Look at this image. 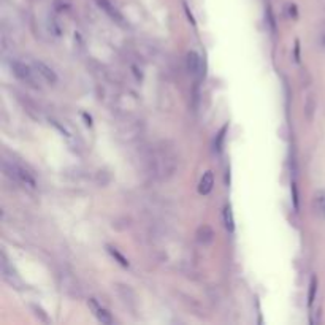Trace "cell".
<instances>
[{
    "instance_id": "obj_1",
    "label": "cell",
    "mask_w": 325,
    "mask_h": 325,
    "mask_svg": "<svg viewBox=\"0 0 325 325\" xmlns=\"http://www.w3.org/2000/svg\"><path fill=\"white\" fill-rule=\"evenodd\" d=\"M146 164L151 171V175L160 181H167L175 175L178 167V159L175 153L167 148L165 144L156 146L153 148L148 156H146Z\"/></svg>"
},
{
    "instance_id": "obj_2",
    "label": "cell",
    "mask_w": 325,
    "mask_h": 325,
    "mask_svg": "<svg viewBox=\"0 0 325 325\" xmlns=\"http://www.w3.org/2000/svg\"><path fill=\"white\" fill-rule=\"evenodd\" d=\"M4 171H5L7 176L11 178V180H14L16 183H19V184L27 186L29 189H35L37 187V183H35L34 178H32V175L27 170H24L21 165H18V164H13V162L10 164V162L4 160Z\"/></svg>"
},
{
    "instance_id": "obj_3",
    "label": "cell",
    "mask_w": 325,
    "mask_h": 325,
    "mask_svg": "<svg viewBox=\"0 0 325 325\" xmlns=\"http://www.w3.org/2000/svg\"><path fill=\"white\" fill-rule=\"evenodd\" d=\"M11 70L19 79L27 81V83H30V84L35 83V81H34V72L30 70L29 65H26V63H23L19 60H13L11 62Z\"/></svg>"
},
{
    "instance_id": "obj_4",
    "label": "cell",
    "mask_w": 325,
    "mask_h": 325,
    "mask_svg": "<svg viewBox=\"0 0 325 325\" xmlns=\"http://www.w3.org/2000/svg\"><path fill=\"white\" fill-rule=\"evenodd\" d=\"M186 67L190 75L202 76V59L195 51H189L186 56Z\"/></svg>"
},
{
    "instance_id": "obj_5",
    "label": "cell",
    "mask_w": 325,
    "mask_h": 325,
    "mask_svg": "<svg viewBox=\"0 0 325 325\" xmlns=\"http://www.w3.org/2000/svg\"><path fill=\"white\" fill-rule=\"evenodd\" d=\"M34 67H35L37 73H38L45 81H48V83H51V84L57 83V76H56V73L53 72L51 67H48V65H46L45 62L35 60V62H34Z\"/></svg>"
},
{
    "instance_id": "obj_6",
    "label": "cell",
    "mask_w": 325,
    "mask_h": 325,
    "mask_svg": "<svg viewBox=\"0 0 325 325\" xmlns=\"http://www.w3.org/2000/svg\"><path fill=\"white\" fill-rule=\"evenodd\" d=\"M89 306H91V310L94 311V314L97 316V319H99L102 323H106V325L113 323V317H111L110 311L105 310L103 306H100L99 303H97L95 298H91V300H89Z\"/></svg>"
},
{
    "instance_id": "obj_7",
    "label": "cell",
    "mask_w": 325,
    "mask_h": 325,
    "mask_svg": "<svg viewBox=\"0 0 325 325\" xmlns=\"http://www.w3.org/2000/svg\"><path fill=\"white\" fill-rule=\"evenodd\" d=\"M60 278H62V289L67 292V294H70L72 297H79L81 292H79L78 283L73 279V276L69 273H62Z\"/></svg>"
},
{
    "instance_id": "obj_8",
    "label": "cell",
    "mask_w": 325,
    "mask_h": 325,
    "mask_svg": "<svg viewBox=\"0 0 325 325\" xmlns=\"http://www.w3.org/2000/svg\"><path fill=\"white\" fill-rule=\"evenodd\" d=\"M195 236H197V241L200 243V245H203V246H209L211 245V243H213L214 241V230L213 229H211V227L209 225H200L199 227V229H197V235H195Z\"/></svg>"
},
{
    "instance_id": "obj_9",
    "label": "cell",
    "mask_w": 325,
    "mask_h": 325,
    "mask_svg": "<svg viewBox=\"0 0 325 325\" xmlns=\"http://www.w3.org/2000/svg\"><path fill=\"white\" fill-rule=\"evenodd\" d=\"M313 211L320 219H325V190H317L313 199Z\"/></svg>"
},
{
    "instance_id": "obj_10",
    "label": "cell",
    "mask_w": 325,
    "mask_h": 325,
    "mask_svg": "<svg viewBox=\"0 0 325 325\" xmlns=\"http://www.w3.org/2000/svg\"><path fill=\"white\" fill-rule=\"evenodd\" d=\"M2 274H4V279L7 283H10L11 286H19V279L18 276H16V273L8 267V260L5 258V255H2Z\"/></svg>"
},
{
    "instance_id": "obj_11",
    "label": "cell",
    "mask_w": 325,
    "mask_h": 325,
    "mask_svg": "<svg viewBox=\"0 0 325 325\" xmlns=\"http://www.w3.org/2000/svg\"><path fill=\"white\" fill-rule=\"evenodd\" d=\"M97 4H99V7L103 10V11H106L108 14H110V18H113L115 21H118V23H122V16H121V13L116 10V7L113 5L110 0H97Z\"/></svg>"
},
{
    "instance_id": "obj_12",
    "label": "cell",
    "mask_w": 325,
    "mask_h": 325,
    "mask_svg": "<svg viewBox=\"0 0 325 325\" xmlns=\"http://www.w3.org/2000/svg\"><path fill=\"white\" fill-rule=\"evenodd\" d=\"M213 186H214V175H213V171H206L202 176V180H200L199 192L206 195V193H209L211 190H213Z\"/></svg>"
},
{
    "instance_id": "obj_13",
    "label": "cell",
    "mask_w": 325,
    "mask_h": 325,
    "mask_svg": "<svg viewBox=\"0 0 325 325\" xmlns=\"http://www.w3.org/2000/svg\"><path fill=\"white\" fill-rule=\"evenodd\" d=\"M116 290H118L119 297L122 298V301H124L125 305H134V303H135V294H134V290L130 289L128 286L116 284Z\"/></svg>"
},
{
    "instance_id": "obj_14",
    "label": "cell",
    "mask_w": 325,
    "mask_h": 325,
    "mask_svg": "<svg viewBox=\"0 0 325 325\" xmlns=\"http://www.w3.org/2000/svg\"><path fill=\"white\" fill-rule=\"evenodd\" d=\"M314 110H316V99H314L313 94H310L306 97V102H305V116H306L308 121L313 119Z\"/></svg>"
},
{
    "instance_id": "obj_15",
    "label": "cell",
    "mask_w": 325,
    "mask_h": 325,
    "mask_svg": "<svg viewBox=\"0 0 325 325\" xmlns=\"http://www.w3.org/2000/svg\"><path fill=\"white\" fill-rule=\"evenodd\" d=\"M224 221H225V229L230 233H233L235 230V221H233V213H232V206L227 205L224 209Z\"/></svg>"
},
{
    "instance_id": "obj_16",
    "label": "cell",
    "mask_w": 325,
    "mask_h": 325,
    "mask_svg": "<svg viewBox=\"0 0 325 325\" xmlns=\"http://www.w3.org/2000/svg\"><path fill=\"white\" fill-rule=\"evenodd\" d=\"M108 252H110V254H111L113 257H115V258L118 260V262H119V264H121L122 267H128V262H127V258H125L124 255H121V254H119V252H118L116 249H113V248H110V246H108Z\"/></svg>"
},
{
    "instance_id": "obj_17",
    "label": "cell",
    "mask_w": 325,
    "mask_h": 325,
    "mask_svg": "<svg viewBox=\"0 0 325 325\" xmlns=\"http://www.w3.org/2000/svg\"><path fill=\"white\" fill-rule=\"evenodd\" d=\"M314 294H316V278H313V281H311V290H310V305L313 303V300H314Z\"/></svg>"
},
{
    "instance_id": "obj_18",
    "label": "cell",
    "mask_w": 325,
    "mask_h": 325,
    "mask_svg": "<svg viewBox=\"0 0 325 325\" xmlns=\"http://www.w3.org/2000/svg\"><path fill=\"white\" fill-rule=\"evenodd\" d=\"M34 311H35V314H37V316H40V317H41V320H43V322H48V317H46V314L43 313V310H41V308H38V306H34Z\"/></svg>"
},
{
    "instance_id": "obj_19",
    "label": "cell",
    "mask_w": 325,
    "mask_h": 325,
    "mask_svg": "<svg viewBox=\"0 0 325 325\" xmlns=\"http://www.w3.org/2000/svg\"><path fill=\"white\" fill-rule=\"evenodd\" d=\"M224 134H225V127L221 130V134H219V138H218V143H216V148L221 149V146H222V140H224Z\"/></svg>"
},
{
    "instance_id": "obj_20",
    "label": "cell",
    "mask_w": 325,
    "mask_h": 325,
    "mask_svg": "<svg viewBox=\"0 0 325 325\" xmlns=\"http://www.w3.org/2000/svg\"><path fill=\"white\" fill-rule=\"evenodd\" d=\"M320 43H322V45L325 46V29H323V30L320 32Z\"/></svg>"
}]
</instances>
